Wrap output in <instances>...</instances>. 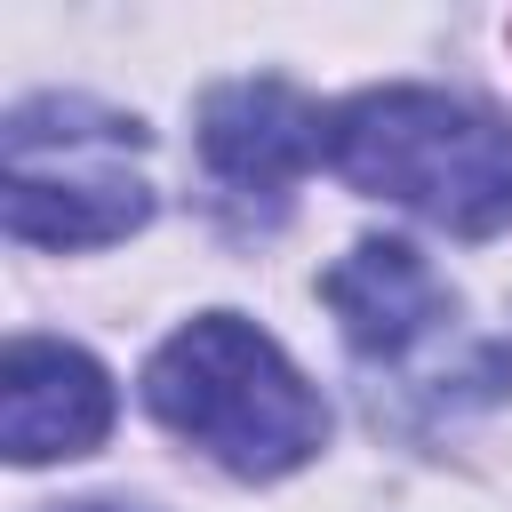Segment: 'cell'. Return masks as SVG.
<instances>
[{
    "instance_id": "7",
    "label": "cell",
    "mask_w": 512,
    "mask_h": 512,
    "mask_svg": "<svg viewBox=\"0 0 512 512\" xmlns=\"http://www.w3.org/2000/svg\"><path fill=\"white\" fill-rule=\"evenodd\" d=\"M48 512H152V504H120V496H80V504H48Z\"/></svg>"
},
{
    "instance_id": "1",
    "label": "cell",
    "mask_w": 512,
    "mask_h": 512,
    "mask_svg": "<svg viewBox=\"0 0 512 512\" xmlns=\"http://www.w3.org/2000/svg\"><path fill=\"white\" fill-rule=\"evenodd\" d=\"M144 408L232 480H280L328 448V400L240 312L184 320L144 368Z\"/></svg>"
},
{
    "instance_id": "2",
    "label": "cell",
    "mask_w": 512,
    "mask_h": 512,
    "mask_svg": "<svg viewBox=\"0 0 512 512\" xmlns=\"http://www.w3.org/2000/svg\"><path fill=\"white\" fill-rule=\"evenodd\" d=\"M328 168L456 240H496L512 224V128L448 88H368L336 104Z\"/></svg>"
},
{
    "instance_id": "4",
    "label": "cell",
    "mask_w": 512,
    "mask_h": 512,
    "mask_svg": "<svg viewBox=\"0 0 512 512\" xmlns=\"http://www.w3.org/2000/svg\"><path fill=\"white\" fill-rule=\"evenodd\" d=\"M328 160V112L288 80H224L200 96V176L224 216L280 224L296 176Z\"/></svg>"
},
{
    "instance_id": "6",
    "label": "cell",
    "mask_w": 512,
    "mask_h": 512,
    "mask_svg": "<svg viewBox=\"0 0 512 512\" xmlns=\"http://www.w3.org/2000/svg\"><path fill=\"white\" fill-rule=\"evenodd\" d=\"M320 296H328V312L360 360H408L416 344H432L456 320L448 280L408 240H360L344 264L320 272Z\"/></svg>"
},
{
    "instance_id": "5",
    "label": "cell",
    "mask_w": 512,
    "mask_h": 512,
    "mask_svg": "<svg viewBox=\"0 0 512 512\" xmlns=\"http://www.w3.org/2000/svg\"><path fill=\"white\" fill-rule=\"evenodd\" d=\"M112 432V376L64 336H16L0 352V448L8 464L88 456Z\"/></svg>"
},
{
    "instance_id": "3",
    "label": "cell",
    "mask_w": 512,
    "mask_h": 512,
    "mask_svg": "<svg viewBox=\"0 0 512 512\" xmlns=\"http://www.w3.org/2000/svg\"><path fill=\"white\" fill-rule=\"evenodd\" d=\"M144 128L88 96H32L0 128V224L32 248H112L152 216Z\"/></svg>"
}]
</instances>
